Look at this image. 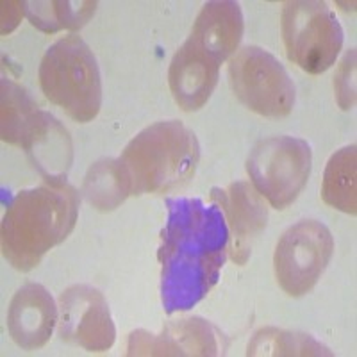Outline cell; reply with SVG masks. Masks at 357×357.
Returning a JSON list of instances; mask_svg holds the SVG:
<instances>
[{"label":"cell","mask_w":357,"mask_h":357,"mask_svg":"<svg viewBox=\"0 0 357 357\" xmlns=\"http://www.w3.org/2000/svg\"><path fill=\"white\" fill-rule=\"evenodd\" d=\"M162 231L161 302L168 314L199 304L218 282L229 247V229L216 204L200 199H167Z\"/></svg>","instance_id":"1"},{"label":"cell","mask_w":357,"mask_h":357,"mask_svg":"<svg viewBox=\"0 0 357 357\" xmlns=\"http://www.w3.org/2000/svg\"><path fill=\"white\" fill-rule=\"evenodd\" d=\"M77 215L79 193L66 181L22 190L4 213L2 254L20 272L33 270L50 248L68 238Z\"/></svg>","instance_id":"2"},{"label":"cell","mask_w":357,"mask_h":357,"mask_svg":"<svg viewBox=\"0 0 357 357\" xmlns=\"http://www.w3.org/2000/svg\"><path fill=\"white\" fill-rule=\"evenodd\" d=\"M200 146L193 130L177 120L158 122L132 138L120 155L132 195L168 193L193 177Z\"/></svg>","instance_id":"3"},{"label":"cell","mask_w":357,"mask_h":357,"mask_svg":"<svg viewBox=\"0 0 357 357\" xmlns=\"http://www.w3.org/2000/svg\"><path fill=\"white\" fill-rule=\"evenodd\" d=\"M38 77L45 97L75 122H91L100 111V70L82 38L72 34L57 40L45 52Z\"/></svg>","instance_id":"4"},{"label":"cell","mask_w":357,"mask_h":357,"mask_svg":"<svg viewBox=\"0 0 357 357\" xmlns=\"http://www.w3.org/2000/svg\"><path fill=\"white\" fill-rule=\"evenodd\" d=\"M280 31L289 61L312 75L329 70L343 47V29L325 2H286Z\"/></svg>","instance_id":"5"},{"label":"cell","mask_w":357,"mask_h":357,"mask_svg":"<svg viewBox=\"0 0 357 357\" xmlns=\"http://www.w3.org/2000/svg\"><path fill=\"white\" fill-rule=\"evenodd\" d=\"M312 151L307 142L293 136L261 139L247 159L254 188L275 209H286L302 193L311 175Z\"/></svg>","instance_id":"6"},{"label":"cell","mask_w":357,"mask_h":357,"mask_svg":"<svg viewBox=\"0 0 357 357\" xmlns=\"http://www.w3.org/2000/svg\"><path fill=\"white\" fill-rule=\"evenodd\" d=\"M229 82L238 100L266 118L288 116L295 106V84L275 56L248 45L229 63Z\"/></svg>","instance_id":"7"},{"label":"cell","mask_w":357,"mask_h":357,"mask_svg":"<svg viewBox=\"0 0 357 357\" xmlns=\"http://www.w3.org/2000/svg\"><path fill=\"white\" fill-rule=\"evenodd\" d=\"M334 252L333 234L318 220H302L280 236L273 256L277 282L289 296L311 291Z\"/></svg>","instance_id":"8"},{"label":"cell","mask_w":357,"mask_h":357,"mask_svg":"<svg viewBox=\"0 0 357 357\" xmlns=\"http://www.w3.org/2000/svg\"><path fill=\"white\" fill-rule=\"evenodd\" d=\"M59 336L88 352H106L116 340L106 298L97 288L75 284L59 296Z\"/></svg>","instance_id":"9"},{"label":"cell","mask_w":357,"mask_h":357,"mask_svg":"<svg viewBox=\"0 0 357 357\" xmlns=\"http://www.w3.org/2000/svg\"><path fill=\"white\" fill-rule=\"evenodd\" d=\"M211 199L225 213L229 231L231 259L245 264L252 254V245L264 231L268 222V209L256 188L248 183H232L225 190L215 188Z\"/></svg>","instance_id":"10"},{"label":"cell","mask_w":357,"mask_h":357,"mask_svg":"<svg viewBox=\"0 0 357 357\" xmlns=\"http://www.w3.org/2000/svg\"><path fill=\"white\" fill-rule=\"evenodd\" d=\"M218 331L202 318L170 321L159 334L134 331L127 356H218Z\"/></svg>","instance_id":"11"},{"label":"cell","mask_w":357,"mask_h":357,"mask_svg":"<svg viewBox=\"0 0 357 357\" xmlns=\"http://www.w3.org/2000/svg\"><path fill=\"white\" fill-rule=\"evenodd\" d=\"M220 63L213 59L193 38H188L170 63L168 82L178 107L199 111L218 84Z\"/></svg>","instance_id":"12"},{"label":"cell","mask_w":357,"mask_h":357,"mask_svg":"<svg viewBox=\"0 0 357 357\" xmlns=\"http://www.w3.org/2000/svg\"><path fill=\"white\" fill-rule=\"evenodd\" d=\"M57 321V307L47 288L36 282L22 286L8 312V329L13 341L24 350L47 345Z\"/></svg>","instance_id":"13"},{"label":"cell","mask_w":357,"mask_h":357,"mask_svg":"<svg viewBox=\"0 0 357 357\" xmlns=\"http://www.w3.org/2000/svg\"><path fill=\"white\" fill-rule=\"evenodd\" d=\"M243 31V13L238 2L213 0V2H207L199 13L191 29V38L213 59L223 63L240 47Z\"/></svg>","instance_id":"14"},{"label":"cell","mask_w":357,"mask_h":357,"mask_svg":"<svg viewBox=\"0 0 357 357\" xmlns=\"http://www.w3.org/2000/svg\"><path fill=\"white\" fill-rule=\"evenodd\" d=\"M0 84H2V104H0L2 139L11 145L22 146L25 151L47 126L50 113L41 111L27 89L13 82L11 79L4 77Z\"/></svg>","instance_id":"15"},{"label":"cell","mask_w":357,"mask_h":357,"mask_svg":"<svg viewBox=\"0 0 357 357\" xmlns=\"http://www.w3.org/2000/svg\"><path fill=\"white\" fill-rule=\"evenodd\" d=\"M25 152L45 181H66V172L72 165V139L59 120L50 116L49 123Z\"/></svg>","instance_id":"16"},{"label":"cell","mask_w":357,"mask_h":357,"mask_svg":"<svg viewBox=\"0 0 357 357\" xmlns=\"http://www.w3.org/2000/svg\"><path fill=\"white\" fill-rule=\"evenodd\" d=\"M82 193L98 211H113L132 195L130 178L120 159H102L89 168Z\"/></svg>","instance_id":"17"},{"label":"cell","mask_w":357,"mask_h":357,"mask_svg":"<svg viewBox=\"0 0 357 357\" xmlns=\"http://www.w3.org/2000/svg\"><path fill=\"white\" fill-rule=\"evenodd\" d=\"M356 145L333 154L324 172L321 199L337 211L357 213V162Z\"/></svg>","instance_id":"18"},{"label":"cell","mask_w":357,"mask_h":357,"mask_svg":"<svg viewBox=\"0 0 357 357\" xmlns=\"http://www.w3.org/2000/svg\"><path fill=\"white\" fill-rule=\"evenodd\" d=\"M247 356H333V352L309 334L264 327L250 340Z\"/></svg>","instance_id":"19"},{"label":"cell","mask_w":357,"mask_h":357,"mask_svg":"<svg viewBox=\"0 0 357 357\" xmlns=\"http://www.w3.org/2000/svg\"><path fill=\"white\" fill-rule=\"evenodd\" d=\"M97 2H25V15L43 33L81 29L95 15Z\"/></svg>","instance_id":"20"},{"label":"cell","mask_w":357,"mask_h":357,"mask_svg":"<svg viewBox=\"0 0 357 357\" xmlns=\"http://www.w3.org/2000/svg\"><path fill=\"white\" fill-rule=\"evenodd\" d=\"M336 100L341 109H352L356 104V50L350 49L334 77Z\"/></svg>","instance_id":"21"},{"label":"cell","mask_w":357,"mask_h":357,"mask_svg":"<svg viewBox=\"0 0 357 357\" xmlns=\"http://www.w3.org/2000/svg\"><path fill=\"white\" fill-rule=\"evenodd\" d=\"M2 34L11 33L20 24L25 13V2H2Z\"/></svg>","instance_id":"22"}]
</instances>
